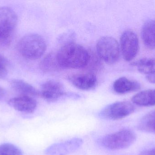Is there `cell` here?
Listing matches in <instances>:
<instances>
[{
  "label": "cell",
  "instance_id": "20",
  "mask_svg": "<svg viewBox=\"0 0 155 155\" xmlns=\"http://www.w3.org/2000/svg\"><path fill=\"white\" fill-rule=\"evenodd\" d=\"M7 66L0 62V79H4L7 75Z\"/></svg>",
  "mask_w": 155,
  "mask_h": 155
},
{
  "label": "cell",
  "instance_id": "4",
  "mask_svg": "<svg viewBox=\"0 0 155 155\" xmlns=\"http://www.w3.org/2000/svg\"><path fill=\"white\" fill-rule=\"evenodd\" d=\"M136 139V135L134 132L129 129H124L106 136L100 142L103 147L107 149L121 150L131 146Z\"/></svg>",
  "mask_w": 155,
  "mask_h": 155
},
{
  "label": "cell",
  "instance_id": "2",
  "mask_svg": "<svg viewBox=\"0 0 155 155\" xmlns=\"http://www.w3.org/2000/svg\"><path fill=\"white\" fill-rule=\"evenodd\" d=\"M18 49L21 55L29 60H36L44 54L46 44L39 35L30 34L24 36L19 42Z\"/></svg>",
  "mask_w": 155,
  "mask_h": 155
},
{
  "label": "cell",
  "instance_id": "5",
  "mask_svg": "<svg viewBox=\"0 0 155 155\" xmlns=\"http://www.w3.org/2000/svg\"><path fill=\"white\" fill-rule=\"evenodd\" d=\"M97 51L100 58L109 64L114 63L119 59V45L113 37L105 36L100 38L97 44Z\"/></svg>",
  "mask_w": 155,
  "mask_h": 155
},
{
  "label": "cell",
  "instance_id": "19",
  "mask_svg": "<svg viewBox=\"0 0 155 155\" xmlns=\"http://www.w3.org/2000/svg\"><path fill=\"white\" fill-rule=\"evenodd\" d=\"M0 155H23L21 150L15 145L4 143L0 145Z\"/></svg>",
  "mask_w": 155,
  "mask_h": 155
},
{
  "label": "cell",
  "instance_id": "8",
  "mask_svg": "<svg viewBox=\"0 0 155 155\" xmlns=\"http://www.w3.org/2000/svg\"><path fill=\"white\" fill-rule=\"evenodd\" d=\"M83 143L82 139L74 138L52 145L45 151V155H67L73 153Z\"/></svg>",
  "mask_w": 155,
  "mask_h": 155
},
{
  "label": "cell",
  "instance_id": "13",
  "mask_svg": "<svg viewBox=\"0 0 155 155\" xmlns=\"http://www.w3.org/2000/svg\"><path fill=\"white\" fill-rule=\"evenodd\" d=\"M143 42L149 49H155V20H150L145 23L142 30Z\"/></svg>",
  "mask_w": 155,
  "mask_h": 155
},
{
  "label": "cell",
  "instance_id": "1",
  "mask_svg": "<svg viewBox=\"0 0 155 155\" xmlns=\"http://www.w3.org/2000/svg\"><path fill=\"white\" fill-rule=\"evenodd\" d=\"M61 67L79 69L87 65L90 60L87 51L83 46L74 43L64 45L56 54Z\"/></svg>",
  "mask_w": 155,
  "mask_h": 155
},
{
  "label": "cell",
  "instance_id": "14",
  "mask_svg": "<svg viewBox=\"0 0 155 155\" xmlns=\"http://www.w3.org/2000/svg\"><path fill=\"white\" fill-rule=\"evenodd\" d=\"M10 84L13 89L20 93L21 95L28 96L31 97L40 96V92L23 80L14 79L11 81Z\"/></svg>",
  "mask_w": 155,
  "mask_h": 155
},
{
  "label": "cell",
  "instance_id": "23",
  "mask_svg": "<svg viewBox=\"0 0 155 155\" xmlns=\"http://www.w3.org/2000/svg\"><path fill=\"white\" fill-rule=\"evenodd\" d=\"M0 62L6 66H7L8 64V61L6 60V58L1 54H0Z\"/></svg>",
  "mask_w": 155,
  "mask_h": 155
},
{
  "label": "cell",
  "instance_id": "21",
  "mask_svg": "<svg viewBox=\"0 0 155 155\" xmlns=\"http://www.w3.org/2000/svg\"><path fill=\"white\" fill-rule=\"evenodd\" d=\"M139 155H155V148H151L143 151Z\"/></svg>",
  "mask_w": 155,
  "mask_h": 155
},
{
  "label": "cell",
  "instance_id": "6",
  "mask_svg": "<svg viewBox=\"0 0 155 155\" xmlns=\"http://www.w3.org/2000/svg\"><path fill=\"white\" fill-rule=\"evenodd\" d=\"M135 109L134 105L130 102H116L105 107L99 113V115L101 118L107 120H120L132 114Z\"/></svg>",
  "mask_w": 155,
  "mask_h": 155
},
{
  "label": "cell",
  "instance_id": "7",
  "mask_svg": "<svg viewBox=\"0 0 155 155\" xmlns=\"http://www.w3.org/2000/svg\"><path fill=\"white\" fill-rule=\"evenodd\" d=\"M120 44L124 60L127 62L132 61L139 51V40L136 34L131 30L125 31L121 35Z\"/></svg>",
  "mask_w": 155,
  "mask_h": 155
},
{
  "label": "cell",
  "instance_id": "15",
  "mask_svg": "<svg viewBox=\"0 0 155 155\" xmlns=\"http://www.w3.org/2000/svg\"><path fill=\"white\" fill-rule=\"evenodd\" d=\"M132 101L140 106H155V89H149L138 93L132 97Z\"/></svg>",
  "mask_w": 155,
  "mask_h": 155
},
{
  "label": "cell",
  "instance_id": "17",
  "mask_svg": "<svg viewBox=\"0 0 155 155\" xmlns=\"http://www.w3.org/2000/svg\"><path fill=\"white\" fill-rule=\"evenodd\" d=\"M142 73L151 74L155 73V58H143L132 64Z\"/></svg>",
  "mask_w": 155,
  "mask_h": 155
},
{
  "label": "cell",
  "instance_id": "18",
  "mask_svg": "<svg viewBox=\"0 0 155 155\" xmlns=\"http://www.w3.org/2000/svg\"><path fill=\"white\" fill-rule=\"evenodd\" d=\"M140 131L153 133L155 129V110L150 112L141 118L138 124Z\"/></svg>",
  "mask_w": 155,
  "mask_h": 155
},
{
  "label": "cell",
  "instance_id": "3",
  "mask_svg": "<svg viewBox=\"0 0 155 155\" xmlns=\"http://www.w3.org/2000/svg\"><path fill=\"white\" fill-rule=\"evenodd\" d=\"M17 23V15L12 8L0 7V45L10 44Z\"/></svg>",
  "mask_w": 155,
  "mask_h": 155
},
{
  "label": "cell",
  "instance_id": "22",
  "mask_svg": "<svg viewBox=\"0 0 155 155\" xmlns=\"http://www.w3.org/2000/svg\"><path fill=\"white\" fill-rule=\"evenodd\" d=\"M146 78L148 82L152 83L155 84V73L148 75Z\"/></svg>",
  "mask_w": 155,
  "mask_h": 155
},
{
  "label": "cell",
  "instance_id": "16",
  "mask_svg": "<svg viewBox=\"0 0 155 155\" xmlns=\"http://www.w3.org/2000/svg\"><path fill=\"white\" fill-rule=\"evenodd\" d=\"M41 70L45 72H56L61 66L57 61L56 54H49L46 56L40 63Z\"/></svg>",
  "mask_w": 155,
  "mask_h": 155
},
{
  "label": "cell",
  "instance_id": "11",
  "mask_svg": "<svg viewBox=\"0 0 155 155\" xmlns=\"http://www.w3.org/2000/svg\"><path fill=\"white\" fill-rule=\"evenodd\" d=\"M69 80L75 87L82 90H89L95 86L96 76L92 73H79L70 76Z\"/></svg>",
  "mask_w": 155,
  "mask_h": 155
},
{
  "label": "cell",
  "instance_id": "10",
  "mask_svg": "<svg viewBox=\"0 0 155 155\" xmlns=\"http://www.w3.org/2000/svg\"><path fill=\"white\" fill-rule=\"evenodd\" d=\"M8 104L16 111L27 113H33L37 105V102L33 97L24 95L11 98Z\"/></svg>",
  "mask_w": 155,
  "mask_h": 155
},
{
  "label": "cell",
  "instance_id": "24",
  "mask_svg": "<svg viewBox=\"0 0 155 155\" xmlns=\"http://www.w3.org/2000/svg\"><path fill=\"white\" fill-rule=\"evenodd\" d=\"M5 92L4 89L0 86V100L2 99L3 97L4 96Z\"/></svg>",
  "mask_w": 155,
  "mask_h": 155
},
{
  "label": "cell",
  "instance_id": "9",
  "mask_svg": "<svg viewBox=\"0 0 155 155\" xmlns=\"http://www.w3.org/2000/svg\"><path fill=\"white\" fill-rule=\"evenodd\" d=\"M65 93L62 85L57 81L50 80L42 86L40 96L48 102H55Z\"/></svg>",
  "mask_w": 155,
  "mask_h": 155
},
{
  "label": "cell",
  "instance_id": "25",
  "mask_svg": "<svg viewBox=\"0 0 155 155\" xmlns=\"http://www.w3.org/2000/svg\"><path fill=\"white\" fill-rule=\"evenodd\" d=\"M155 133V129L154 131V133Z\"/></svg>",
  "mask_w": 155,
  "mask_h": 155
},
{
  "label": "cell",
  "instance_id": "12",
  "mask_svg": "<svg viewBox=\"0 0 155 155\" xmlns=\"http://www.w3.org/2000/svg\"><path fill=\"white\" fill-rule=\"evenodd\" d=\"M113 87L116 93L124 94L137 91L140 89L141 85L137 81L130 80L126 77H122L115 81Z\"/></svg>",
  "mask_w": 155,
  "mask_h": 155
}]
</instances>
